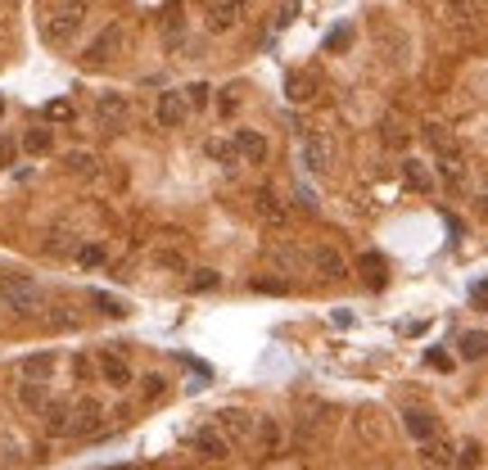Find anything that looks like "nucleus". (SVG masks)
<instances>
[{
    "mask_svg": "<svg viewBox=\"0 0 488 470\" xmlns=\"http://www.w3.org/2000/svg\"><path fill=\"white\" fill-rule=\"evenodd\" d=\"M443 23H447V32L456 41H479L488 32V10L479 5V0H447Z\"/></svg>",
    "mask_w": 488,
    "mask_h": 470,
    "instance_id": "f257e3e1",
    "label": "nucleus"
},
{
    "mask_svg": "<svg viewBox=\"0 0 488 470\" xmlns=\"http://www.w3.org/2000/svg\"><path fill=\"white\" fill-rule=\"evenodd\" d=\"M82 23H87V5H82V0H64V5L46 19V41L51 46H69L82 32Z\"/></svg>",
    "mask_w": 488,
    "mask_h": 470,
    "instance_id": "f03ea898",
    "label": "nucleus"
},
{
    "mask_svg": "<svg viewBox=\"0 0 488 470\" xmlns=\"http://www.w3.org/2000/svg\"><path fill=\"white\" fill-rule=\"evenodd\" d=\"M0 294H5V303H10L14 312H23V317H32V312H41V308H46L41 285H37V281H28V276H10V281H0Z\"/></svg>",
    "mask_w": 488,
    "mask_h": 470,
    "instance_id": "7ed1b4c3",
    "label": "nucleus"
},
{
    "mask_svg": "<svg viewBox=\"0 0 488 470\" xmlns=\"http://www.w3.org/2000/svg\"><path fill=\"white\" fill-rule=\"evenodd\" d=\"M123 46H127V28H123V23H109V28H100L96 41L87 46V64H91V69H105V64L118 60Z\"/></svg>",
    "mask_w": 488,
    "mask_h": 470,
    "instance_id": "20e7f679",
    "label": "nucleus"
},
{
    "mask_svg": "<svg viewBox=\"0 0 488 470\" xmlns=\"http://www.w3.org/2000/svg\"><path fill=\"white\" fill-rule=\"evenodd\" d=\"M303 168L317 172V177L335 168V141H330L326 132H308V136H303Z\"/></svg>",
    "mask_w": 488,
    "mask_h": 470,
    "instance_id": "39448f33",
    "label": "nucleus"
},
{
    "mask_svg": "<svg viewBox=\"0 0 488 470\" xmlns=\"http://www.w3.org/2000/svg\"><path fill=\"white\" fill-rule=\"evenodd\" d=\"M217 429H222L231 443H253V434H258V416L244 411V407H226V411H217Z\"/></svg>",
    "mask_w": 488,
    "mask_h": 470,
    "instance_id": "423d86ee",
    "label": "nucleus"
},
{
    "mask_svg": "<svg viewBox=\"0 0 488 470\" xmlns=\"http://www.w3.org/2000/svg\"><path fill=\"white\" fill-rule=\"evenodd\" d=\"M96 371H100V380L109 384V389H127L136 375H132V362L123 357V353H114V348H105V353H96Z\"/></svg>",
    "mask_w": 488,
    "mask_h": 470,
    "instance_id": "0eeeda50",
    "label": "nucleus"
},
{
    "mask_svg": "<svg viewBox=\"0 0 488 470\" xmlns=\"http://www.w3.org/2000/svg\"><path fill=\"white\" fill-rule=\"evenodd\" d=\"M127 114H132V105H127L123 91H100L96 96V127H123Z\"/></svg>",
    "mask_w": 488,
    "mask_h": 470,
    "instance_id": "6e6552de",
    "label": "nucleus"
},
{
    "mask_svg": "<svg viewBox=\"0 0 488 470\" xmlns=\"http://www.w3.org/2000/svg\"><path fill=\"white\" fill-rule=\"evenodd\" d=\"M231 154H235L240 163H267V136H258V132H249V127H235Z\"/></svg>",
    "mask_w": 488,
    "mask_h": 470,
    "instance_id": "1a4fd4ad",
    "label": "nucleus"
},
{
    "mask_svg": "<svg viewBox=\"0 0 488 470\" xmlns=\"http://www.w3.org/2000/svg\"><path fill=\"white\" fill-rule=\"evenodd\" d=\"M154 118L159 127H181L190 118V105H186V91H163L159 105H154Z\"/></svg>",
    "mask_w": 488,
    "mask_h": 470,
    "instance_id": "9d476101",
    "label": "nucleus"
},
{
    "mask_svg": "<svg viewBox=\"0 0 488 470\" xmlns=\"http://www.w3.org/2000/svg\"><path fill=\"white\" fill-rule=\"evenodd\" d=\"M195 452H199L204 461H213V465H217V461H226V456H231V438H226L217 425H204V429L195 434Z\"/></svg>",
    "mask_w": 488,
    "mask_h": 470,
    "instance_id": "9b49d317",
    "label": "nucleus"
},
{
    "mask_svg": "<svg viewBox=\"0 0 488 470\" xmlns=\"http://www.w3.org/2000/svg\"><path fill=\"white\" fill-rule=\"evenodd\" d=\"M308 267H312L317 276H326V281H339V276L348 272V263H344L330 244H312V249H308Z\"/></svg>",
    "mask_w": 488,
    "mask_h": 470,
    "instance_id": "f8f14e48",
    "label": "nucleus"
},
{
    "mask_svg": "<svg viewBox=\"0 0 488 470\" xmlns=\"http://www.w3.org/2000/svg\"><path fill=\"white\" fill-rule=\"evenodd\" d=\"M253 213H258L267 226H290V208H285V199H281L276 190H258V195H253Z\"/></svg>",
    "mask_w": 488,
    "mask_h": 470,
    "instance_id": "ddd939ff",
    "label": "nucleus"
},
{
    "mask_svg": "<svg viewBox=\"0 0 488 470\" xmlns=\"http://www.w3.org/2000/svg\"><path fill=\"white\" fill-rule=\"evenodd\" d=\"M244 14V0H208V28L213 32H231Z\"/></svg>",
    "mask_w": 488,
    "mask_h": 470,
    "instance_id": "4468645a",
    "label": "nucleus"
},
{
    "mask_svg": "<svg viewBox=\"0 0 488 470\" xmlns=\"http://www.w3.org/2000/svg\"><path fill=\"white\" fill-rule=\"evenodd\" d=\"M55 353H28L23 362H19V380H28V384H46L51 375H55Z\"/></svg>",
    "mask_w": 488,
    "mask_h": 470,
    "instance_id": "2eb2a0df",
    "label": "nucleus"
},
{
    "mask_svg": "<svg viewBox=\"0 0 488 470\" xmlns=\"http://www.w3.org/2000/svg\"><path fill=\"white\" fill-rule=\"evenodd\" d=\"M253 447H258V456H276V452L285 447V429H281V420H272V416H258Z\"/></svg>",
    "mask_w": 488,
    "mask_h": 470,
    "instance_id": "dca6fc26",
    "label": "nucleus"
},
{
    "mask_svg": "<svg viewBox=\"0 0 488 470\" xmlns=\"http://www.w3.org/2000/svg\"><path fill=\"white\" fill-rule=\"evenodd\" d=\"M41 425H46V434H51V438L73 434V402H51V407L41 411Z\"/></svg>",
    "mask_w": 488,
    "mask_h": 470,
    "instance_id": "f3484780",
    "label": "nucleus"
},
{
    "mask_svg": "<svg viewBox=\"0 0 488 470\" xmlns=\"http://www.w3.org/2000/svg\"><path fill=\"white\" fill-rule=\"evenodd\" d=\"M402 425H407V434H411L416 443H429V438H434V416H429L425 407H407V411H402Z\"/></svg>",
    "mask_w": 488,
    "mask_h": 470,
    "instance_id": "a211bd4d",
    "label": "nucleus"
},
{
    "mask_svg": "<svg viewBox=\"0 0 488 470\" xmlns=\"http://www.w3.org/2000/svg\"><path fill=\"white\" fill-rule=\"evenodd\" d=\"M100 416H105L100 402H91V398L78 402V407H73V434H96V429H100Z\"/></svg>",
    "mask_w": 488,
    "mask_h": 470,
    "instance_id": "6ab92c4d",
    "label": "nucleus"
},
{
    "mask_svg": "<svg viewBox=\"0 0 488 470\" xmlns=\"http://www.w3.org/2000/svg\"><path fill=\"white\" fill-rule=\"evenodd\" d=\"M456 456H452V447L443 443V438H429V443H420V465L425 470H447Z\"/></svg>",
    "mask_w": 488,
    "mask_h": 470,
    "instance_id": "aec40b11",
    "label": "nucleus"
},
{
    "mask_svg": "<svg viewBox=\"0 0 488 470\" xmlns=\"http://www.w3.org/2000/svg\"><path fill=\"white\" fill-rule=\"evenodd\" d=\"M456 353H461L465 362H483V357H488V335H483V330H465V335L456 339Z\"/></svg>",
    "mask_w": 488,
    "mask_h": 470,
    "instance_id": "412c9836",
    "label": "nucleus"
},
{
    "mask_svg": "<svg viewBox=\"0 0 488 470\" xmlns=\"http://www.w3.org/2000/svg\"><path fill=\"white\" fill-rule=\"evenodd\" d=\"M19 402H23L28 411H46V407H51V393H46V384H28V380H19Z\"/></svg>",
    "mask_w": 488,
    "mask_h": 470,
    "instance_id": "4be33fe9",
    "label": "nucleus"
},
{
    "mask_svg": "<svg viewBox=\"0 0 488 470\" xmlns=\"http://www.w3.org/2000/svg\"><path fill=\"white\" fill-rule=\"evenodd\" d=\"M402 172H407V186H416V190H434V177H429V168H425L420 159H407Z\"/></svg>",
    "mask_w": 488,
    "mask_h": 470,
    "instance_id": "5701e85b",
    "label": "nucleus"
},
{
    "mask_svg": "<svg viewBox=\"0 0 488 470\" xmlns=\"http://www.w3.org/2000/svg\"><path fill=\"white\" fill-rule=\"evenodd\" d=\"M51 145H55L51 127H32V132L23 136V150H28V154H51Z\"/></svg>",
    "mask_w": 488,
    "mask_h": 470,
    "instance_id": "b1692460",
    "label": "nucleus"
},
{
    "mask_svg": "<svg viewBox=\"0 0 488 470\" xmlns=\"http://www.w3.org/2000/svg\"><path fill=\"white\" fill-rule=\"evenodd\" d=\"M105 244H78V263L87 267V272H96V267H105Z\"/></svg>",
    "mask_w": 488,
    "mask_h": 470,
    "instance_id": "393cba45",
    "label": "nucleus"
},
{
    "mask_svg": "<svg viewBox=\"0 0 488 470\" xmlns=\"http://www.w3.org/2000/svg\"><path fill=\"white\" fill-rule=\"evenodd\" d=\"M272 263H276V267H285V272H299V267L308 263V253H299V249H290V244H281V249L272 253Z\"/></svg>",
    "mask_w": 488,
    "mask_h": 470,
    "instance_id": "a878e982",
    "label": "nucleus"
},
{
    "mask_svg": "<svg viewBox=\"0 0 488 470\" xmlns=\"http://www.w3.org/2000/svg\"><path fill=\"white\" fill-rule=\"evenodd\" d=\"M69 172H73V177H96L100 163H96L91 154H69Z\"/></svg>",
    "mask_w": 488,
    "mask_h": 470,
    "instance_id": "bb28decb",
    "label": "nucleus"
},
{
    "mask_svg": "<svg viewBox=\"0 0 488 470\" xmlns=\"http://www.w3.org/2000/svg\"><path fill=\"white\" fill-rule=\"evenodd\" d=\"M290 100H294V105H303V100H312V82L294 73V78H290Z\"/></svg>",
    "mask_w": 488,
    "mask_h": 470,
    "instance_id": "cd10ccee",
    "label": "nucleus"
},
{
    "mask_svg": "<svg viewBox=\"0 0 488 470\" xmlns=\"http://www.w3.org/2000/svg\"><path fill=\"white\" fill-rule=\"evenodd\" d=\"M46 118H51V123H69V118H73V105H69V100H51V105H46Z\"/></svg>",
    "mask_w": 488,
    "mask_h": 470,
    "instance_id": "c85d7f7f",
    "label": "nucleus"
},
{
    "mask_svg": "<svg viewBox=\"0 0 488 470\" xmlns=\"http://www.w3.org/2000/svg\"><path fill=\"white\" fill-rule=\"evenodd\" d=\"M186 105H190V109H204V105H208V87H204V82L186 87Z\"/></svg>",
    "mask_w": 488,
    "mask_h": 470,
    "instance_id": "c756f323",
    "label": "nucleus"
},
{
    "mask_svg": "<svg viewBox=\"0 0 488 470\" xmlns=\"http://www.w3.org/2000/svg\"><path fill=\"white\" fill-rule=\"evenodd\" d=\"M159 267H172V272H186V258L177 249H159Z\"/></svg>",
    "mask_w": 488,
    "mask_h": 470,
    "instance_id": "7c9ffc66",
    "label": "nucleus"
},
{
    "mask_svg": "<svg viewBox=\"0 0 488 470\" xmlns=\"http://www.w3.org/2000/svg\"><path fill=\"white\" fill-rule=\"evenodd\" d=\"M46 249H51V253H69V249H73V240H69V231H55V235L46 240Z\"/></svg>",
    "mask_w": 488,
    "mask_h": 470,
    "instance_id": "2f4dec72",
    "label": "nucleus"
},
{
    "mask_svg": "<svg viewBox=\"0 0 488 470\" xmlns=\"http://www.w3.org/2000/svg\"><path fill=\"white\" fill-rule=\"evenodd\" d=\"M10 159H14V141L0 136V168H10Z\"/></svg>",
    "mask_w": 488,
    "mask_h": 470,
    "instance_id": "473e14b6",
    "label": "nucleus"
},
{
    "mask_svg": "<svg viewBox=\"0 0 488 470\" xmlns=\"http://www.w3.org/2000/svg\"><path fill=\"white\" fill-rule=\"evenodd\" d=\"M96 303H100V308H105L109 317H123V303H118V299H109V294H100Z\"/></svg>",
    "mask_w": 488,
    "mask_h": 470,
    "instance_id": "72a5a7b5",
    "label": "nucleus"
},
{
    "mask_svg": "<svg viewBox=\"0 0 488 470\" xmlns=\"http://www.w3.org/2000/svg\"><path fill=\"white\" fill-rule=\"evenodd\" d=\"M474 461H479V447H474V443H465V447H461V470H470Z\"/></svg>",
    "mask_w": 488,
    "mask_h": 470,
    "instance_id": "f704fd0d",
    "label": "nucleus"
},
{
    "mask_svg": "<svg viewBox=\"0 0 488 470\" xmlns=\"http://www.w3.org/2000/svg\"><path fill=\"white\" fill-rule=\"evenodd\" d=\"M190 285H195V290H213V285H217V276H213V272H204V276H195Z\"/></svg>",
    "mask_w": 488,
    "mask_h": 470,
    "instance_id": "c9c22d12",
    "label": "nucleus"
},
{
    "mask_svg": "<svg viewBox=\"0 0 488 470\" xmlns=\"http://www.w3.org/2000/svg\"><path fill=\"white\" fill-rule=\"evenodd\" d=\"M474 303L488 312V281H483V285H474Z\"/></svg>",
    "mask_w": 488,
    "mask_h": 470,
    "instance_id": "e433bc0d",
    "label": "nucleus"
},
{
    "mask_svg": "<svg viewBox=\"0 0 488 470\" xmlns=\"http://www.w3.org/2000/svg\"><path fill=\"white\" fill-rule=\"evenodd\" d=\"M389 470H398V465H389Z\"/></svg>",
    "mask_w": 488,
    "mask_h": 470,
    "instance_id": "4c0bfd02",
    "label": "nucleus"
}]
</instances>
